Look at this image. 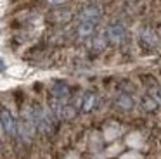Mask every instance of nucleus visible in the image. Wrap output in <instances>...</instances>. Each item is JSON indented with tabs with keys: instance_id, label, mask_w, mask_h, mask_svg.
Returning a JSON list of instances; mask_svg holds the SVG:
<instances>
[{
	"instance_id": "obj_1",
	"label": "nucleus",
	"mask_w": 161,
	"mask_h": 159,
	"mask_svg": "<svg viewBox=\"0 0 161 159\" xmlns=\"http://www.w3.org/2000/svg\"><path fill=\"white\" fill-rule=\"evenodd\" d=\"M33 121H35L36 128L42 131H50L52 130V114L45 109H35L33 111Z\"/></svg>"
},
{
	"instance_id": "obj_2",
	"label": "nucleus",
	"mask_w": 161,
	"mask_h": 159,
	"mask_svg": "<svg viewBox=\"0 0 161 159\" xmlns=\"http://www.w3.org/2000/svg\"><path fill=\"white\" fill-rule=\"evenodd\" d=\"M102 17V10L99 5H88L81 10L80 14V23H92L97 26V23L101 21Z\"/></svg>"
},
{
	"instance_id": "obj_3",
	"label": "nucleus",
	"mask_w": 161,
	"mask_h": 159,
	"mask_svg": "<svg viewBox=\"0 0 161 159\" xmlns=\"http://www.w3.org/2000/svg\"><path fill=\"white\" fill-rule=\"evenodd\" d=\"M106 35H108V40L111 41V43H121L126 36V30L121 23H114L108 28Z\"/></svg>"
},
{
	"instance_id": "obj_4",
	"label": "nucleus",
	"mask_w": 161,
	"mask_h": 159,
	"mask_svg": "<svg viewBox=\"0 0 161 159\" xmlns=\"http://www.w3.org/2000/svg\"><path fill=\"white\" fill-rule=\"evenodd\" d=\"M2 130H4V133L9 135H16V131H18V124L7 109H2Z\"/></svg>"
},
{
	"instance_id": "obj_5",
	"label": "nucleus",
	"mask_w": 161,
	"mask_h": 159,
	"mask_svg": "<svg viewBox=\"0 0 161 159\" xmlns=\"http://www.w3.org/2000/svg\"><path fill=\"white\" fill-rule=\"evenodd\" d=\"M52 95L54 99H56V102H66L68 99H69V88H68L64 83H57V85H54L52 88Z\"/></svg>"
},
{
	"instance_id": "obj_6",
	"label": "nucleus",
	"mask_w": 161,
	"mask_h": 159,
	"mask_svg": "<svg viewBox=\"0 0 161 159\" xmlns=\"http://www.w3.org/2000/svg\"><path fill=\"white\" fill-rule=\"evenodd\" d=\"M95 104H97V97H95L94 93H85L83 102H81V111H83V112H88V111H92L95 107Z\"/></svg>"
},
{
	"instance_id": "obj_7",
	"label": "nucleus",
	"mask_w": 161,
	"mask_h": 159,
	"mask_svg": "<svg viewBox=\"0 0 161 159\" xmlns=\"http://www.w3.org/2000/svg\"><path fill=\"white\" fill-rule=\"evenodd\" d=\"M118 106L121 107V109H125V111H130V109H133L135 102H133V99H132L130 95H125V93H121V95L118 97Z\"/></svg>"
},
{
	"instance_id": "obj_8",
	"label": "nucleus",
	"mask_w": 161,
	"mask_h": 159,
	"mask_svg": "<svg viewBox=\"0 0 161 159\" xmlns=\"http://www.w3.org/2000/svg\"><path fill=\"white\" fill-rule=\"evenodd\" d=\"M94 31H95V24H92V23H80V26H78V35L81 38L90 36Z\"/></svg>"
},
{
	"instance_id": "obj_9",
	"label": "nucleus",
	"mask_w": 161,
	"mask_h": 159,
	"mask_svg": "<svg viewBox=\"0 0 161 159\" xmlns=\"http://www.w3.org/2000/svg\"><path fill=\"white\" fill-rule=\"evenodd\" d=\"M142 36H144V40H146V43L153 45V47L158 43V38L154 36V33H153V31H149V30H147V31H144V35H142Z\"/></svg>"
},
{
	"instance_id": "obj_10",
	"label": "nucleus",
	"mask_w": 161,
	"mask_h": 159,
	"mask_svg": "<svg viewBox=\"0 0 161 159\" xmlns=\"http://www.w3.org/2000/svg\"><path fill=\"white\" fill-rule=\"evenodd\" d=\"M154 95H156V97H154V99H156V102H158V104H161V88H159V90H156V93H154Z\"/></svg>"
},
{
	"instance_id": "obj_11",
	"label": "nucleus",
	"mask_w": 161,
	"mask_h": 159,
	"mask_svg": "<svg viewBox=\"0 0 161 159\" xmlns=\"http://www.w3.org/2000/svg\"><path fill=\"white\" fill-rule=\"evenodd\" d=\"M64 0H49V3H63Z\"/></svg>"
}]
</instances>
